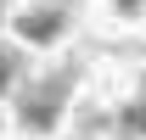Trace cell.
<instances>
[{"mask_svg": "<svg viewBox=\"0 0 146 140\" xmlns=\"http://www.w3.org/2000/svg\"><path fill=\"white\" fill-rule=\"evenodd\" d=\"M79 79H84L79 62L45 73V79H28V84L17 90V123H23V129H34V135L56 129L62 112H68V101H73V90H79Z\"/></svg>", "mask_w": 146, "mask_h": 140, "instance_id": "cell-1", "label": "cell"}, {"mask_svg": "<svg viewBox=\"0 0 146 140\" xmlns=\"http://www.w3.org/2000/svg\"><path fill=\"white\" fill-rule=\"evenodd\" d=\"M68 6H56V0H51V6H28V11H23V17H17V34L23 39H28V45H51V39H62V34H68Z\"/></svg>", "mask_w": 146, "mask_h": 140, "instance_id": "cell-2", "label": "cell"}, {"mask_svg": "<svg viewBox=\"0 0 146 140\" xmlns=\"http://www.w3.org/2000/svg\"><path fill=\"white\" fill-rule=\"evenodd\" d=\"M118 135H129V140H146V84H141V95L118 112Z\"/></svg>", "mask_w": 146, "mask_h": 140, "instance_id": "cell-3", "label": "cell"}, {"mask_svg": "<svg viewBox=\"0 0 146 140\" xmlns=\"http://www.w3.org/2000/svg\"><path fill=\"white\" fill-rule=\"evenodd\" d=\"M17 73H23V56H17V51H6V45H0V95H6V90L17 84Z\"/></svg>", "mask_w": 146, "mask_h": 140, "instance_id": "cell-4", "label": "cell"}, {"mask_svg": "<svg viewBox=\"0 0 146 140\" xmlns=\"http://www.w3.org/2000/svg\"><path fill=\"white\" fill-rule=\"evenodd\" d=\"M112 11H118V17H141L146 0H112Z\"/></svg>", "mask_w": 146, "mask_h": 140, "instance_id": "cell-5", "label": "cell"}, {"mask_svg": "<svg viewBox=\"0 0 146 140\" xmlns=\"http://www.w3.org/2000/svg\"><path fill=\"white\" fill-rule=\"evenodd\" d=\"M56 6H68V11H73V6H79V0H56Z\"/></svg>", "mask_w": 146, "mask_h": 140, "instance_id": "cell-6", "label": "cell"}, {"mask_svg": "<svg viewBox=\"0 0 146 140\" xmlns=\"http://www.w3.org/2000/svg\"><path fill=\"white\" fill-rule=\"evenodd\" d=\"M0 6H6V0H0Z\"/></svg>", "mask_w": 146, "mask_h": 140, "instance_id": "cell-7", "label": "cell"}]
</instances>
